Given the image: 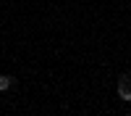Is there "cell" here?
<instances>
[{
  "label": "cell",
  "mask_w": 131,
  "mask_h": 116,
  "mask_svg": "<svg viewBox=\"0 0 131 116\" xmlns=\"http://www.w3.org/2000/svg\"><path fill=\"white\" fill-rule=\"evenodd\" d=\"M118 98L131 103V74H123V77L118 79Z\"/></svg>",
  "instance_id": "1"
},
{
  "label": "cell",
  "mask_w": 131,
  "mask_h": 116,
  "mask_svg": "<svg viewBox=\"0 0 131 116\" xmlns=\"http://www.w3.org/2000/svg\"><path fill=\"white\" fill-rule=\"evenodd\" d=\"M13 77H8V74H0V92H8L10 87H13Z\"/></svg>",
  "instance_id": "2"
}]
</instances>
